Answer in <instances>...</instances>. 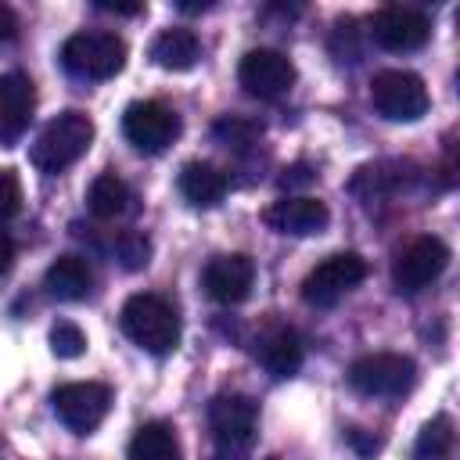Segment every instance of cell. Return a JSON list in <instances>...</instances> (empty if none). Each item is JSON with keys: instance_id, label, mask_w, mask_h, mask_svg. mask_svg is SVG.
<instances>
[{"instance_id": "20", "label": "cell", "mask_w": 460, "mask_h": 460, "mask_svg": "<svg viewBox=\"0 0 460 460\" xmlns=\"http://www.w3.org/2000/svg\"><path fill=\"white\" fill-rule=\"evenodd\" d=\"M198 58H201V40L183 25L162 29L151 43V61L165 72H187L198 65Z\"/></svg>"}, {"instance_id": "16", "label": "cell", "mask_w": 460, "mask_h": 460, "mask_svg": "<svg viewBox=\"0 0 460 460\" xmlns=\"http://www.w3.org/2000/svg\"><path fill=\"white\" fill-rule=\"evenodd\" d=\"M255 359L266 367L270 377H291V374H298V367L305 359L302 334L295 327H288V323H273L270 331L259 334Z\"/></svg>"}, {"instance_id": "11", "label": "cell", "mask_w": 460, "mask_h": 460, "mask_svg": "<svg viewBox=\"0 0 460 460\" xmlns=\"http://www.w3.org/2000/svg\"><path fill=\"white\" fill-rule=\"evenodd\" d=\"M259 428V410L241 392H223L208 402V431L219 449H248Z\"/></svg>"}, {"instance_id": "4", "label": "cell", "mask_w": 460, "mask_h": 460, "mask_svg": "<svg viewBox=\"0 0 460 460\" xmlns=\"http://www.w3.org/2000/svg\"><path fill=\"white\" fill-rule=\"evenodd\" d=\"M417 363L402 352H370L349 367V385L367 399H399L413 388Z\"/></svg>"}, {"instance_id": "19", "label": "cell", "mask_w": 460, "mask_h": 460, "mask_svg": "<svg viewBox=\"0 0 460 460\" xmlns=\"http://www.w3.org/2000/svg\"><path fill=\"white\" fill-rule=\"evenodd\" d=\"M226 187H230L226 172L216 169L212 162H187L180 169V194L194 208H216L226 198Z\"/></svg>"}, {"instance_id": "22", "label": "cell", "mask_w": 460, "mask_h": 460, "mask_svg": "<svg viewBox=\"0 0 460 460\" xmlns=\"http://www.w3.org/2000/svg\"><path fill=\"white\" fill-rule=\"evenodd\" d=\"M129 460H180L176 428L165 420H147L129 438Z\"/></svg>"}, {"instance_id": "26", "label": "cell", "mask_w": 460, "mask_h": 460, "mask_svg": "<svg viewBox=\"0 0 460 460\" xmlns=\"http://www.w3.org/2000/svg\"><path fill=\"white\" fill-rule=\"evenodd\" d=\"M83 349H86V334H83L79 323H72V320H58V323L50 327V352H54V356H61V359H75V356H83Z\"/></svg>"}, {"instance_id": "30", "label": "cell", "mask_w": 460, "mask_h": 460, "mask_svg": "<svg viewBox=\"0 0 460 460\" xmlns=\"http://www.w3.org/2000/svg\"><path fill=\"white\" fill-rule=\"evenodd\" d=\"M280 183L284 187H302V183H313V169L309 165H291V169H284V176H280Z\"/></svg>"}, {"instance_id": "27", "label": "cell", "mask_w": 460, "mask_h": 460, "mask_svg": "<svg viewBox=\"0 0 460 460\" xmlns=\"http://www.w3.org/2000/svg\"><path fill=\"white\" fill-rule=\"evenodd\" d=\"M22 208V180L14 169L0 165V219L14 216Z\"/></svg>"}, {"instance_id": "7", "label": "cell", "mask_w": 460, "mask_h": 460, "mask_svg": "<svg viewBox=\"0 0 460 460\" xmlns=\"http://www.w3.org/2000/svg\"><path fill=\"white\" fill-rule=\"evenodd\" d=\"M449 266V248L446 241L431 237V234H420L413 241H406L395 259H392V284L402 291V295H417L424 291L431 280L442 277V270Z\"/></svg>"}, {"instance_id": "29", "label": "cell", "mask_w": 460, "mask_h": 460, "mask_svg": "<svg viewBox=\"0 0 460 460\" xmlns=\"http://www.w3.org/2000/svg\"><path fill=\"white\" fill-rule=\"evenodd\" d=\"M14 36H18V14L7 4H0V43H11Z\"/></svg>"}, {"instance_id": "5", "label": "cell", "mask_w": 460, "mask_h": 460, "mask_svg": "<svg viewBox=\"0 0 460 460\" xmlns=\"http://www.w3.org/2000/svg\"><path fill=\"white\" fill-rule=\"evenodd\" d=\"M370 104L377 108V115H385L388 122H417L431 97L428 86L417 72L406 68H385L370 79Z\"/></svg>"}, {"instance_id": "23", "label": "cell", "mask_w": 460, "mask_h": 460, "mask_svg": "<svg viewBox=\"0 0 460 460\" xmlns=\"http://www.w3.org/2000/svg\"><path fill=\"white\" fill-rule=\"evenodd\" d=\"M453 449V420L446 413L431 417L417 435V456L420 460H442Z\"/></svg>"}, {"instance_id": "1", "label": "cell", "mask_w": 460, "mask_h": 460, "mask_svg": "<svg viewBox=\"0 0 460 460\" xmlns=\"http://www.w3.org/2000/svg\"><path fill=\"white\" fill-rule=\"evenodd\" d=\"M90 144H93V122H90V115L68 108V111H61L58 119H50V122L40 129V137H36L29 158H32V165H36L40 172L58 176V172H65L68 165H75V162L90 151Z\"/></svg>"}, {"instance_id": "33", "label": "cell", "mask_w": 460, "mask_h": 460, "mask_svg": "<svg viewBox=\"0 0 460 460\" xmlns=\"http://www.w3.org/2000/svg\"><path fill=\"white\" fill-rule=\"evenodd\" d=\"M212 460H244V453L241 449H219Z\"/></svg>"}, {"instance_id": "14", "label": "cell", "mask_w": 460, "mask_h": 460, "mask_svg": "<svg viewBox=\"0 0 460 460\" xmlns=\"http://www.w3.org/2000/svg\"><path fill=\"white\" fill-rule=\"evenodd\" d=\"M262 223L273 230V234H288V237H313L320 234L327 223H331V212L320 198H309V194H288L280 201H273L266 212H262Z\"/></svg>"}, {"instance_id": "8", "label": "cell", "mask_w": 460, "mask_h": 460, "mask_svg": "<svg viewBox=\"0 0 460 460\" xmlns=\"http://www.w3.org/2000/svg\"><path fill=\"white\" fill-rule=\"evenodd\" d=\"M363 277H367L363 255H356V252H334V255H327L323 262H316V266L309 270V277L302 280V298H305L309 305H316V309H331V305H338Z\"/></svg>"}, {"instance_id": "10", "label": "cell", "mask_w": 460, "mask_h": 460, "mask_svg": "<svg viewBox=\"0 0 460 460\" xmlns=\"http://www.w3.org/2000/svg\"><path fill=\"white\" fill-rule=\"evenodd\" d=\"M237 79L244 86L248 97L259 101H280L291 86H295V65L288 54L270 50V47H255L241 58L237 65Z\"/></svg>"}, {"instance_id": "9", "label": "cell", "mask_w": 460, "mask_h": 460, "mask_svg": "<svg viewBox=\"0 0 460 460\" xmlns=\"http://www.w3.org/2000/svg\"><path fill=\"white\" fill-rule=\"evenodd\" d=\"M122 133L137 151L158 155L180 137V115L162 101H133L122 115Z\"/></svg>"}, {"instance_id": "31", "label": "cell", "mask_w": 460, "mask_h": 460, "mask_svg": "<svg viewBox=\"0 0 460 460\" xmlns=\"http://www.w3.org/2000/svg\"><path fill=\"white\" fill-rule=\"evenodd\" d=\"M14 255H18V248H14V237L7 234V230H0V277L14 266Z\"/></svg>"}, {"instance_id": "21", "label": "cell", "mask_w": 460, "mask_h": 460, "mask_svg": "<svg viewBox=\"0 0 460 460\" xmlns=\"http://www.w3.org/2000/svg\"><path fill=\"white\" fill-rule=\"evenodd\" d=\"M86 208H90L93 219L115 223V219H122V216L133 208V190H129V183H126L122 176L101 172V176L90 183V190H86Z\"/></svg>"}, {"instance_id": "15", "label": "cell", "mask_w": 460, "mask_h": 460, "mask_svg": "<svg viewBox=\"0 0 460 460\" xmlns=\"http://www.w3.org/2000/svg\"><path fill=\"white\" fill-rule=\"evenodd\" d=\"M36 111V86L22 72H0V144L18 140Z\"/></svg>"}, {"instance_id": "25", "label": "cell", "mask_w": 460, "mask_h": 460, "mask_svg": "<svg viewBox=\"0 0 460 460\" xmlns=\"http://www.w3.org/2000/svg\"><path fill=\"white\" fill-rule=\"evenodd\" d=\"M111 252H115L122 270H144L151 262V241L144 234H137V230H122L115 237V244H111Z\"/></svg>"}, {"instance_id": "17", "label": "cell", "mask_w": 460, "mask_h": 460, "mask_svg": "<svg viewBox=\"0 0 460 460\" xmlns=\"http://www.w3.org/2000/svg\"><path fill=\"white\" fill-rule=\"evenodd\" d=\"M417 172H410V162H370V165H359L356 176H352V194L363 198V201H385L399 190H406L413 183Z\"/></svg>"}, {"instance_id": "32", "label": "cell", "mask_w": 460, "mask_h": 460, "mask_svg": "<svg viewBox=\"0 0 460 460\" xmlns=\"http://www.w3.org/2000/svg\"><path fill=\"white\" fill-rule=\"evenodd\" d=\"M93 7L97 11H111V14H140L144 11V4H108V0H97Z\"/></svg>"}, {"instance_id": "3", "label": "cell", "mask_w": 460, "mask_h": 460, "mask_svg": "<svg viewBox=\"0 0 460 460\" xmlns=\"http://www.w3.org/2000/svg\"><path fill=\"white\" fill-rule=\"evenodd\" d=\"M61 65L75 79H111L126 65V43L115 32H75L61 43Z\"/></svg>"}, {"instance_id": "12", "label": "cell", "mask_w": 460, "mask_h": 460, "mask_svg": "<svg viewBox=\"0 0 460 460\" xmlns=\"http://www.w3.org/2000/svg\"><path fill=\"white\" fill-rule=\"evenodd\" d=\"M370 40L392 54H410L420 50L431 40V22L428 14L413 11V7H381L370 18Z\"/></svg>"}, {"instance_id": "6", "label": "cell", "mask_w": 460, "mask_h": 460, "mask_svg": "<svg viewBox=\"0 0 460 460\" xmlns=\"http://www.w3.org/2000/svg\"><path fill=\"white\" fill-rule=\"evenodd\" d=\"M50 406L68 431L90 435L101 428V420L111 410V388L101 381H68L50 392Z\"/></svg>"}, {"instance_id": "13", "label": "cell", "mask_w": 460, "mask_h": 460, "mask_svg": "<svg viewBox=\"0 0 460 460\" xmlns=\"http://www.w3.org/2000/svg\"><path fill=\"white\" fill-rule=\"evenodd\" d=\"M255 284V262L244 252H226L208 259V266L201 270V288L212 302L219 305H237L252 295Z\"/></svg>"}, {"instance_id": "2", "label": "cell", "mask_w": 460, "mask_h": 460, "mask_svg": "<svg viewBox=\"0 0 460 460\" xmlns=\"http://www.w3.org/2000/svg\"><path fill=\"white\" fill-rule=\"evenodd\" d=\"M119 323L126 338L151 356H169L180 345V313L162 295H129Z\"/></svg>"}, {"instance_id": "28", "label": "cell", "mask_w": 460, "mask_h": 460, "mask_svg": "<svg viewBox=\"0 0 460 460\" xmlns=\"http://www.w3.org/2000/svg\"><path fill=\"white\" fill-rule=\"evenodd\" d=\"M341 36H345V43H352V40H356V25H352V22H338V25H334V40H341ZM334 58H338V61H345V58H349V61H356V58H359V50H352V47H349V50H345V47H338V50H334Z\"/></svg>"}, {"instance_id": "18", "label": "cell", "mask_w": 460, "mask_h": 460, "mask_svg": "<svg viewBox=\"0 0 460 460\" xmlns=\"http://www.w3.org/2000/svg\"><path fill=\"white\" fill-rule=\"evenodd\" d=\"M43 288L61 302H79L93 291V266L83 255H58L43 273Z\"/></svg>"}, {"instance_id": "24", "label": "cell", "mask_w": 460, "mask_h": 460, "mask_svg": "<svg viewBox=\"0 0 460 460\" xmlns=\"http://www.w3.org/2000/svg\"><path fill=\"white\" fill-rule=\"evenodd\" d=\"M212 133H216L219 144L241 151V147H248V144H255V140L262 137V126L252 122V119H244V115H223V119L212 126Z\"/></svg>"}]
</instances>
